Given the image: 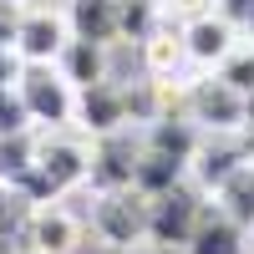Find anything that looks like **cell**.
<instances>
[{
  "mask_svg": "<svg viewBox=\"0 0 254 254\" xmlns=\"http://www.w3.org/2000/svg\"><path fill=\"white\" fill-rule=\"evenodd\" d=\"M92 178V147L81 142V137H61V132H46V137H36V163H31V173L20 178L10 193L20 203H56L61 193H71V188H81Z\"/></svg>",
  "mask_w": 254,
  "mask_h": 254,
  "instance_id": "obj_1",
  "label": "cell"
},
{
  "mask_svg": "<svg viewBox=\"0 0 254 254\" xmlns=\"http://www.w3.org/2000/svg\"><path fill=\"white\" fill-rule=\"evenodd\" d=\"M178 112L198 127L203 137H234L244 127V112H249V97L239 87H229L219 71H203L198 81H188L178 92Z\"/></svg>",
  "mask_w": 254,
  "mask_h": 254,
  "instance_id": "obj_2",
  "label": "cell"
},
{
  "mask_svg": "<svg viewBox=\"0 0 254 254\" xmlns=\"http://www.w3.org/2000/svg\"><path fill=\"white\" fill-rule=\"evenodd\" d=\"M92 234L107 249L147 244V193L142 188H102L92 203Z\"/></svg>",
  "mask_w": 254,
  "mask_h": 254,
  "instance_id": "obj_3",
  "label": "cell"
},
{
  "mask_svg": "<svg viewBox=\"0 0 254 254\" xmlns=\"http://www.w3.org/2000/svg\"><path fill=\"white\" fill-rule=\"evenodd\" d=\"M20 102H26V117L31 127H46V132H61V127L76 122V87L56 66H20L15 81Z\"/></svg>",
  "mask_w": 254,
  "mask_h": 254,
  "instance_id": "obj_4",
  "label": "cell"
},
{
  "mask_svg": "<svg viewBox=\"0 0 254 254\" xmlns=\"http://www.w3.org/2000/svg\"><path fill=\"white\" fill-rule=\"evenodd\" d=\"M203 203H208V193L193 188L188 178L173 183V188H163V193H153L147 198V239L163 244V249H188Z\"/></svg>",
  "mask_w": 254,
  "mask_h": 254,
  "instance_id": "obj_5",
  "label": "cell"
},
{
  "mask_svg": "<svg viewBox=\"0 0 254 254\" xmlns=\"http://www.w3.org/2000/svg\"><path fill=\"white\" fill-rule=\"evenodd\" d=\"M71 26H66V10L61 5H20L15 20V56L26 66H56V56L66 51Z\"/></svg>",
  "mask_w": 254,
  "mask_h": 254,
  "instance_id": "obj_6",
  "label": "cell"
},
{
  "mask_svg": "<svg viewBox=\"0 0 254 254\" xmlns=\"http://www.w3.org/2000/svg\"><path fill=\"white\" fill-rule=\"evenodd\" d=\"M178 36H183V51H188V61H193L198 71H219L224 61L239 51V41H244V36L234 31V20H229L219 5L188 15L183 26H178Z\"/></svg>",
  "mask_w": 254,
  "mask_h": 254,
  "instance_id": "obj_7",
  "label": "cell"
},
{
  "mask_svg": "<svg viewBox=\"0 0 254 254\" xmlns=\"http://www.w3.org/2000/svg\"><path fill=\"white\" fill-rule=\"evenodd\" d=\"M76 122L87 127L92 137H112L132 127V92L117 87V81H97V87H81L76 92Z\"/></svg>",
  "mask_w": 254,
  "mask_h": 254,
  "instance_id": "obj_8",
  "label": "cell"
},
{
  "mask_svg": "<svg viewBox=\"0 0 254 254\" xmlns=\"http://www.w3.org/2000/svg\"><path fill=\"white\" fill-rule=\"evenodd\" d=\"M20 244H26L31 254H76L81 224L61 203H36L26 214V224H20Z\"/></svg>",
  "mask_w": 254,
  "mask_h": 254,
  "instance_id": "obj_9",
  "label": "cell"
},
{
  "mask_svg": "<svg viewBox=\"0 0 254 254\" xmlns=\"http://www.w3.org/2000/svg\"><path fill=\"white\" fill-rule=\"evenodd\" d=\"M244 163H249V158H244L239 137H198L193 163H188V178H193V188H203V193L214 198V193L239 173Z\"/></svg>",
  "mask_w": 254,
  "mask_h": 254,
  "instance_id": "obj_10",
  "label": "cell"
},
{
  "mask_svg": "<svg viewBox=\"0 0 254 254\" xmlns=\"http://www.w3.org/2000/svg\"><path fill=\"white\" fill-rule=\"evenodd\" d=\"M183 254H249V229L239 219H229L224 208L208 198L203 203V214L193 224V239H188Z\"/></svg>",
  "mask_w": 254,
  "mask_h": 254,
  "instance_id": "obj_11",
  "label": "cell"
},
{
  "mask_svg": "<svg viewBox=\"0 0 254 254\" xmlns=\"http://www.w3.org/2000/svg\"><path fill=\"white\" fill-rule=\"evenodd\" d=\"M132 173H137V142L127 132L92 142V178L87 183H97V193L102 188H132Z\"/></svg>",
  "mask_w": 254,
  "mask_h": 254,
  "instance_id": "obj_12",
  "label": "cell"
},
{
  "mask_svg": "<svg viewBox=\"0 0 254 254\" xmlns=\"http://www.w3.org/2000/svg\"><path fill=\"white\" fill-rule=\"evenodd\" d=\"M66 26L76 41H122V0H66Z\"/></svg>",
  "mask_w": 254,
  "mask_h": 254,
  "instance_id": "obj_13",
  "label": "cell"
},
{
  "mask_svg": "<svg viewBox=\"0 0 254 254\" xmlns=\"http://www.w3.org/2000/svg\"><path fill=\"white\" fill-rule=\"evenodd\" d=\"M56 71L71 81V87H97V81H107V46L102 41H66V51L56 56Z\"/></svg>",
  "mask_w": 254,
  "mask_h": 254,
  "instance_id": "obj_14",
  "label": "cell"
},
{
  "mask_svg": "<svg viewBox=\"0 0 254 254\" xmlns=\"http://www.w3.org/2000/svg\"><path fill=\"white\" fill-rule=\"evenodd\" d=\"M142 61H147V71H153V81H173V71L188 61L183 36H178V31H168V26H158L153 36L142 41Z\"/></svg>",
  "mask_w": 254,
  "mask_h": 254,
  "instance_id": "obj_15",
  "label": "cell"
},
{
  "mask_svg": "<svg viewBox=\"0 0 254 254\" xmlns=\"http://www.w3.org/2000/svg\"><path fill=\"white\" fill-rule=\"evenodd\" d=\"M214 203L224 208L229 219H239V224L249 229V234H254V163H244L239 173H234V178H229V183L219 188V193H214Z\"/></svg>",
  "mask_w": 254,
  "mask_h": 254,
  "instance_id": "obj_16",
  "label": "cell"
},
{
  "mask_svg": "<svg viewBox=\"0 0 254 254\" xmlns=\"http://www.w3.org/2000/svg\"><path fill=\"white\" fill-rule=\"evenodd\" d=\"M31 163H36V137H31V132L0 137V188H5V193L31 173Z\"/></svg>",
  "mask_w": 254,
  "mask_h": 254,
  "instance_id": "obj_17",
  "label": "cell"
},
{
  "mask_svg": "<svg viewBox=\"0 0 254 254\" xmlns=\"http://www.w3.org/2000/svg\"><path fill=\"white\" fill-rule=\"evenodd\" d=\"M219 76L229 81V87H239L244 97H254V41H239V51L219 66Z\"/></svg>",
  "mask_w": 254,
  "mask_h": 254,
  "instance_id": "obj_18",
  "label": "cell"
},
{
  "mask_svg": "<svg viewBox=\"0 0 254 254\" xmlns=\"http://www.w3.org/2000/svg\"><path fill=\"white\" fill-rule=\"evenodd\" d=\"M15 132H31V117H26L20 92L5 87V92H0V137H15Z\"/></svg>",
  "mask_w": 254,
  "mask_h": 254,
  "instance_id": "obj_19",
  "label": "cell"
},
{
  "mask_svg": "<svg viewBox=\"0 0 254 254\" xmlns=\"http://www.w3.org/2000/svg\"><path fill=\"white\" fill-rule=\"evenodd\" d=\"M20 66H26V61H20V56H15L10 46H0V92L20 81Z\"/></svg>",
  "mask_w": 254,
  "mask_h": 254,
  "instance_id": "obj_20",
  "label": "cell"
},
{
  "mask_svg": "<svg viewBox=\"0 0 254 254\" xmlns=\"http://www.w3.org/2000/svg\"><path fill=\"white\" fill-rule=\"evenodd\" d=\"M15 20H20V5L0 0V46H10V51H15Z\"/></svg>",
  "mask_w": 254,
  "mask_h": 254,
  "instance_id": "obj_21",
  "label": "cell"
},
{
  "mask_svg": "<svg viewBox=\"0 0 254 254\" xmlns=\"http://www.w3.org/2000/svg\"><path fill=\"white\" fill-rule=\"evenodd\" d=\"M15 239H20V229H15V219H10V208L0 203V254H10Z\"/></svg>",
  "mask_w": 254,
  "mask_h": 254,
  "instance_id": "obj_22",
  "label": "cell"
}]
</instances>
